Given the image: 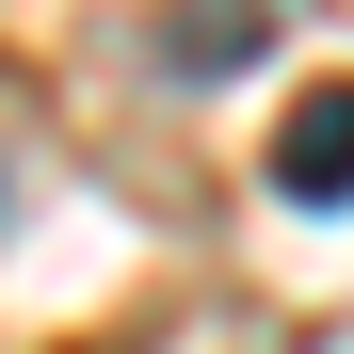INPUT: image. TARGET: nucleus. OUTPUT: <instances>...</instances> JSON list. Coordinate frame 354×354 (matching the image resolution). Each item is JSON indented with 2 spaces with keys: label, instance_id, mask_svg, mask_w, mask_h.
Masks as SVG:
<instances>
[{
  "label": "nucleus",
  "instance_id": "obj_2",
  "mask_svg": "<svg viewBox=\"0 0 354 354\" xmlns=\"http://www.w3.org/2000/svg\"><path fill=\"white\" fill-rule=\"evenodd\" d=\"M274 48V0H177L161 17V65L177 81H225V65H258Z\"/></svg>",
  "mask_w": 354,
  "mask_h": 354
},
{
  "label": "nucleus",
  "instance_id": "obj_1",
  "mask_svg": "<svg viewBox=\"0 0 354 354\" xmlns=\"http://www.w3.org/2000/svg\"><path fill=\"white\" fill-rule=\"evenodd\" d=\"M274 194H290V209H354V81L290 97V129H274Z\"/></svg>",
  "mask_w": 354,
  "mask_h": 354
},
{
  "label": "nucleus",
  "instance_id": "obj_3",
  "mask_svg": "<svg viewBox=\"0 0 354 354\" xmlns=\"http://www.w3.org/2000/svg\"><path fill=\"white\" fill-rule=\"evenodd\" d=\"M0 194H17V161H0Z\"/></svg>",
  "mask_w": 354,
  "mask_h": 354
}]
</instances>
